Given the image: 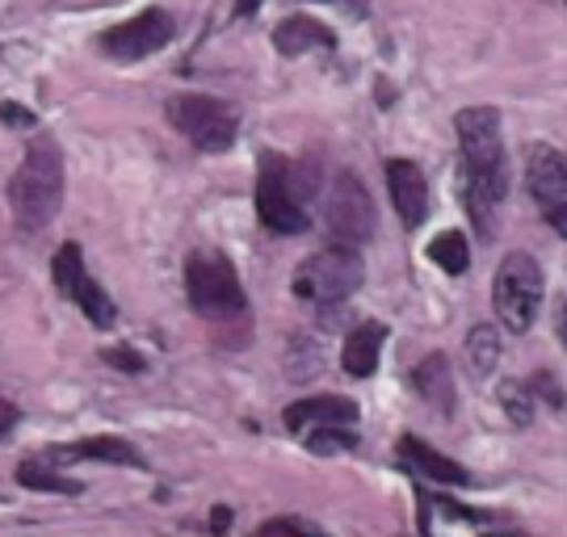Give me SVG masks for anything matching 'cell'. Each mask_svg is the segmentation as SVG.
Listing matches in <instances>:
<instances>
[{"mask_svg":"<svg viewBox=\"0 0 567 537\" xmlns=\"http://www.w3.org/2000/svg\"><path fill=\"white\" fill-rule=\"evenodd\" d=\"M458 143H463V198L466 215L480 227V236L492 231V210L505 202L508 194V164L505 143H501V114L492 105H471L458 118Z\"/></svg>","mask_w":567,"mask_h":537,"instance_id":"6da1fadb","label":"cell"},{"mask_svg":"<svg viewBox=\"0 0 567 537\" xmlns=\"http://www.w3.org/2000/svg\"><path fill=\"white\" fill-rule=\"evenodd\" d=\"M63 206V152L51 135H34L9 180V210L21 231H42Z\"/></svg>","mask_w":567,"mask_h":537,"instance_id":"7a4b0ae2","label":"cell"},{"mask_svg":"<svg viewBox=\"0 0 567 537\" xmlns=\"http://www.w3.org/2000/svg\"><path fill=\"white\" fill-rule=\"evenodd\" d=\"M307 194L311 177L303 180L299 164L282 152H265L261 173H257V219L274 236H299L307 227Z\"/></svg>","mask_w":567,"mask_h":537,"instance_id":"3957f363","label":"cell"},{"mask_svg":"<svg viewBox=\"0 0 567 537\" xmlns=\"http://www.w3.org/2000/svg\"><path fill=\"white\" fill-rule=\"evenodd\" d=\"M362 257L353 252V244H332L320 248L307 260H299L295 269V295L311 307H341L344 299H353L362 290Z\"/></svg>","mask_w":567,"mask_h":537,"instance_id":"277c9868","label":"cell"},{"mask_svg":"<svg viewBox=\"0 0 567 537\" xmlns=\"http://www.w3.org/2000/svg\"><path fill=\"white\" fill-rule=\"evenodd\" d=\"M185 295L203 319H236L248 307L244 281L224 252H194L185 260Z\"/></svg>","mask_w":567,"mask_h":537,"instance_id":"5b68a950","label":"cell"},{"mask_svg":"<svg viewBox=\"0 0 567 537\" xmlns=\"http://www.w3.org/2000/svg\"><path fill=\"white\" fill-rule=\"evenodd\" d=\"M543 265L529 257V252H508L496 269V281H492V307H496V319L505 323V332L522 337L534 328L538 319V307H543Z\"/></svg>","mask_w":567,"mask_h":537,"instance_id":"8992f818","label":"cell"},{"mask_svg":"<svg viewBox=\"0 0 567 537\" xmlns=\"http://www.w3.org/2000/svg\"><path fill=\"white\" fill-rule=\"evenodd\" d=\"M164 114L198 152H210V156H219V152H227L231 143L240 140V118L215 97H189V93H182V97H168Z\"/></svg>","mask_w":567,"mask_h":537,"instance_id":"52a82bcc","label":"cell"},{"mask_svg":"<svg viewBox=\"0 0 567 537\" xmlns=\"http://www.w3.org/2000/svg\"><path fill=\"white\" fill-rule=\"evenodd\" d=\"M324 219H328V231L337 236V244H365V239L374 236L379 210H374V198H370V189L358 180V173L337 168L324 202Z\"/></svg>","mask_w":567,"mask_h":537,"instance_id":"ba28073f","label":"cell"},{"mask_svg":"<svg viewBox=\"0 0 567 537\" xmlns=\"http://www.w3.org/2000/svg\"><path fill=\"white\" fill-rule=\"evenodd\" d=\"M51 273H55V286L68 295V302H76L89 323H97V328H114L118 311H114L110 295L93 281V273L84 269L81 244H72V239L60 244V252H55V260H51Z\"/></svg>","mask_w":567,"mask_h":537,"instance_id":"9c48e42d","label":"cell"},{"mask_svg":"<svg viewBox=\"0 0 567 537\" xmlns=\"http://www.w3.org/2000/svg\"><path fill=\"white\" fill-rule=\"evenodd\" d=\"M173 18L164 13V9H143L135 13L131 21H122L114 30H105L102 34V51L110 60L118 63H135V60H147V55H156L161 47L173 42Z\"/></svg>","mask_w":567,"mask_h":537,"instance_id":"30bf717a","label":"cell"},{"mask_svg":"<svg viewBox=\"0 0 567 537\" xmlns=\"http://www.w3.org/2000/svg\"><path fill=\"white\" fill-rule=\"evenodd\" d=\"M386 189H391V202H395L404 227H421L429 219V180L421 173V164L386 159Z\"/></svg>","mask_w":567,"mask_h":537,"instance_id":"8fae6325","label":"cell"},{"mask_svg":"<svg viewBox=\"0 0 567 537\" xmlns=\"http://www.w3.org/2000/svg\"><path fill=\"white\" fill-rule=\"evenodd\" d=\"M526 189L529 198L538 202L543 210L550 206H559L567 202V159L547 147V143H538V147H529L526 156Z\"/></svg>","mask_w":567,"mask_h":537,"instance_id":"7c38bea8","label":"cell"},{"mask_svg":"<svg viewBox=\"0 0 567 537\" xmlns=\"http://www.w3.org/2000/svg\"><path fill=\"white\" fill-rule=\"evenodd\" d=\"M282 424L290 433H307V428H320V424H358V403L344 395L299 399L282 412Z\"/></svg>","mask_w":567,"mask_h":537,"instance_id":"4fadbf2b","label":"cell"},{"mask_svg":"<svg viewBox=\"0 0 567 537\" xmlns=\"http://www.w3.org/2000/svg\"><path fill=\"white\" fill-rule=\"evenodd\" d=\"M47 458L60 466H76V462H114V466H143V454L126 437H84L76 445H55L47 450Z\"/></svg>","mask_w":567,"mask_h":537,"instance_id":"5bb4252c","label":"cell"},{"mask_svg":"<svg viewBox=\"0 0 567 537\" xmlns=\"http://www.w3.org/2000/svg\"><path fill=\"white\" fill-rule=\"evenodd\" d=\"M395 454H400V462H404L408 471L433 478V483H446V487H466V483H471V475H466L458 462L446 458V454H437V450H429L416 433H404L400 445H395Z\"/></svg>","mask_w":567,"mask_h":537,"instance_id":"9a60e30c","label":"cell"},{"mask_svg":"<svg viewBox=\"0 0 567 537\" xmlns=\"http://www.w3.org/2000/svg\"><path fill=\"white\" fill-rule=\"evenodd\" d=\"M274 47L295 60V55H311V51H332V47H337V34L328 30L324 21L295 13V18L278 21V30H274Z\"/></svg>","mask_w":567,"mask_h":537,"instance_id":"2e32d148","label":"cell"},{"mask_svg":"<svg viewBox=\"0 0 567 537\" xmlns=\"http://www.w3.org/2000/svg\"><path fill=\"white\" fill-rule=\"evenodd\" d=\"M383 340H386L383 323H362V328H353V332L344 337V349H341L344 374H349V379H370V374L379 370V358H383Z\"/></svg>","mask_w":567,"mask_h":537,"instance_id":"e0dca14e","label":"cell"},{"mask_svg":"<svg viewBox=\"0 0 567 537\" xmlns=\"http://www.w3.org/2000/svg\"><path fill=\"white\" fill-rule=\"evenodd\" d=\"M412 386H416V395L433 403V407H442V412H454V374H450V361L442 353H429L416 370H412Z\"/></svg>","mask_w":567,"mask_h":537,"instance_id":"ac0fdd59","label":"cell"},{"mask_svg":"<svg viewBox=\"0 0 567 537\" xmlns=\"http://www.w3.org/2000/svg\"><path fill=\"white\" fill-rule=\"evenodd\" d=\"M18 483L25 487V492H55V496H81L84 483H76V478L68 475H55L51 466H42V462H21L18 466Z\"/></svg>","mask_w":567,"mask_h":537,"instance_id":"d6986e66","label":"cell"},{"mask_svg":"<svg viewBox=\"0 0 567 537\" xmlns=\"http://www.w3.org/2000/svg\"><path fill=\"white\" fill-rule=\"evenodd\" d=\"M496 361H501V337H496V328H471V337H466V365H471V374L475 379H487L492 370H496Z\"/></svg>","mask_w":567,"mask_h":537,"instance_id":"ffe728a7","label":"cell"},{"mask_svg":"<svg viewBox=\"0 0 567 537\" xmlns=\"http://www.w3.org/2000/svg\"><path fill=\"white\" fill-rule=\"evenodd\" d=\"M429 260H433L437 269H446L450 278L466 273V265H471V248H466V236H463V231H442V236L429 244Z\"/></svg>","mask_w":567,"mask_h":537,"instance_id":"44dd1931","label":"cell"},{"mask_svg":"<svg viewBox=\"0 0 567 537\" xmlns=\"http://www.w3.org/2000/svg\"><path fill=\"white\" fill-rule=\"evenodd\" d=\"M303 445L311 454H344V450H353L358 445V433H353V424H320V428H307L299 433Z\"/></svg>","mask_w":567,"mask_h":537,"instance_id":"7402d4cb","label":"cell"},{"mask_svg":"<svg viewBox=\"0 0 567 537\" xmlns=\"http://www.w3.org/2000/svg\"><path fill=\"white\" fill-rule=\"evenodd\" d=\"M534 403H538V395L529 391L526 382L508 379L505 386H501V407H505V416L517 424V428H526L529 420H534Z\"/></svg>","mask_w":567,"mask_h":537,"instance_id":"603a6c76","label":"cell"},{"mask_svg":"<svg viewBox=\"0 0 567 537\" xmlns=\"http://www.w3.org/2000/svg\"><path fill=\"white\" fill-rule=\"evenodd\" d=\"M102 361L122 370V374H143V358L135 349H102Z\"/></svg>","mask_w":567,"mask_h":537,"instance_id":"cb8c5ba5","label":"cell"},{"mask_svg":"<svg viewBox=\"0 0 567 537\" xmlns=\"http://www.w3.org/2000/svg\"><path fill=\"white\" fill-rule=\"evenodd\" d=\"M320 534V525H311V520L303 517H274V520H265L257 534Z\"/></svg>","mask_w":567,"mask_h":537,"instance_id":"d4e9b609","label":"cell"},{"mask_svg":"<svg viewBox=\"0 0 567 537\" xmlns=\"http://www.w3.org/2000/svg\"><path fill=\"white\" fill-rule=\"evenodd\" d=\"M529 391H534V395H547L550 407H564V391H559V382L550 379V370H538L534 382H529Z\"/></svg>","mask_w":567,"mask_h":537,"instance_id":"484cf974","label":"cell"},{"mask_svg":"<svg viewBox=\"0 0 567 537\" xmlns=\"http://www.w3.org/2000/svg\"><path fill=\"white\" fill-rule=\"evenodd\" d=\"M0 122H9V126H30V131H34V114H25V110L13 105V101L0 105Z\"/></svg>","mask_w":567,"mask_h":537,"instance_id":"4316f807","label":"cell"},{"mask_svg":"<svg viewBox=\"0 0 567 537\" xmlns=\"http://www.w3.org/2000/svg\"><path fill=\"white\" fill-rule=\"evenodd\" d=\"M18 420H21L18 407H13L9 399H0V441H4L9 433H13V428H18Z\"/></svg>","mask_w":567,"mask_h":537,"instance_id":"83f0119b","label":"cell"},{"mask_svg":"<svg viewBox=\"0 0 567 537\" xmlns=\"http://www.w3.org/2000/svg\"><path fill=\"white\" fill-rule=\"evenodd\" d=\"M320 4H337V9H344L349 18H365V13H370L365 0H320Z\"/></svg>","mask_w":567,"mask_h":537,"instance_id":"f1b7e54d","label":"cell"},{"mask_svg":"<svg viewBox=\"0 0 567 537\" xmlns=\"http://www.w3.org/2000/svg\"><path fill=\"white\" fill-rule=\"evenodd\" d=\"M547 223L555 227V231H559V236L567 239V202H559V206H550V210H547Z\"/></svg>","mask_w":567,"mask_h":537,"instance_id":"f546056e","label":"cell"},{"mask_svg":"<svg viewBox=\"0 0 567 537\" xmlns=\"http://www.w3.org/2000/svg\"><path fill=\"white\" fill-rule=\"evenodd\" d=\"M555 337L567 349V302H559V311H555Z\"/></svg>","mask_w":567,"mask_h":537,"instance_id":"4dcf8cb0","label":"cell"},{"mask_svg":"<svg viewBox=\"0 0 567 537\" xmlns=\"http://www.w3.org/2000/svg\"><path fill=\"white\" fill-rule=\"evenodd\" d=\"M261 9V0H236V18H252Z\"/></svg>","mask_w":567,"mask_h":537,"instance_id":"1f68e13d","label":"cell"},{"mask_svg":"<svg viewBox=\"0 0 567 537\" xmlns=\"http://www.w3.org/2000/svg\"><path fill=\"white\" fill-rule=\"evenodd\" d=\"M227 520H231V513H227V508H219V513H215V520H210V529H215V534H224Z\"/></svg>","mask_w":567,"mask_h":537,"instance_id":"d6a6232c","label":"cell"}]
</instances>
